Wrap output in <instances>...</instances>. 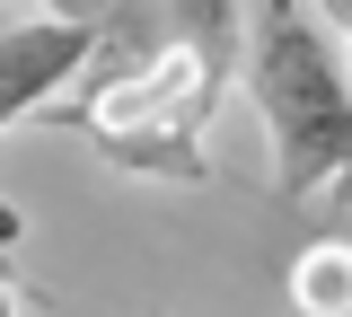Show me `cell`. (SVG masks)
<instances>
[{
    "mask_svg": "<svg viewBox=\"0 0 352 317\" xmlns=\"http://www.w3.org/2000/svg\"><path fill=\"white\" fill-rule=\"evenodd\" d=\"M247 62V0H115L97 71L71 106H53V124L124 168L159 185H203V133H212L229 71Z\"/></svg>",
    "mask_w": 352,
    "mask_h": 317,
    "instance_id": "6da1fadb",
    "label": "cell"
},
{
    "mask_svg": "<svg viewBox=\"0 0 352 317\" xmlns=\"http://www.w3.org/2000/svg\"><path fill=\"white\" fill-rule=\"evenodd\" d=\"M247 89L273 141L282 203L352 185V45L335 53L317 0H247Z\"/></svg>",
    "mask_w": 352,
    "mask_h": 317,
    "instance_id": "7a4b0ae2",
    "label": "cell"
},
{
    "mask_svg": "<svg viewBox=\"0 0 352 317\" xmlns=\"http://www.w3.org/2000/svg\"><path fill=\"white\" fill-rule=\"evenodd\" d=\"M97 45H106V18H62V9L18 18V27L0 36V115H9V133L36 124L44 106L97 62Z\"/></svg>",
    "mask_w": 352,
    "mask_h": 317,
    "instance_id": "3957f363",
    "label": "cell"
},
{
    "mask_svg": "<svg viewBox=\"0 0 352 317\" xmlns=\"http://www.w3.org/2000/svg\"><path fill=\"white\" fill-rule=\"evenodd\" d=\"M291 300L317 317H352V247L344 238H317L291 256Z\"/></svg>",
    "mask_w": 352,
    "mask_h": 317,
    "instance_id": "277c9868",
    "label": "cell"
},
{
    "mask_svg": "<svg viewBox=\"0 0 352 317\" xmlns=\"http://www.w3.org/2000/svg\"><path fill=\"white\" fill-rule=\"evenodd\" d=\"M44 9H62V18H115V0H44Z\"/></svg>",
    "mask_w": 352,
    "mask_h": 317,
    "instance_id": "5b68a950",
    "label": "cell"
},
{
    "mask_svg": "<svg viewBox=\"0 0 352 317\" xmlns=\"http://www.w3.org/2000/svg\"><path fill=\"white\" fill-rule=\"evenodd\" d=\"M317 9H326V18H335V27H344V18H352V0H317Z\"/></svg>",
    "mask_w": 352,
    "mask_h": 317,
    "instance_id": "8992f818",
    "label": "cell"
},
{
    "mask_svg": "<svg viewBox=\"0 0 352 317\" xmlns=\"http://www.w3.org/2000/svg\"><path fill=\"white\" fill-rule=\"evenodd\" d=\"M344 45H352V18H344Z\"/></svg>",
    "mask_w": 352,
    "mask_h": 317,
    "instance_id": "52a82bcc",
    "label": "cell"
}]
</instances>
